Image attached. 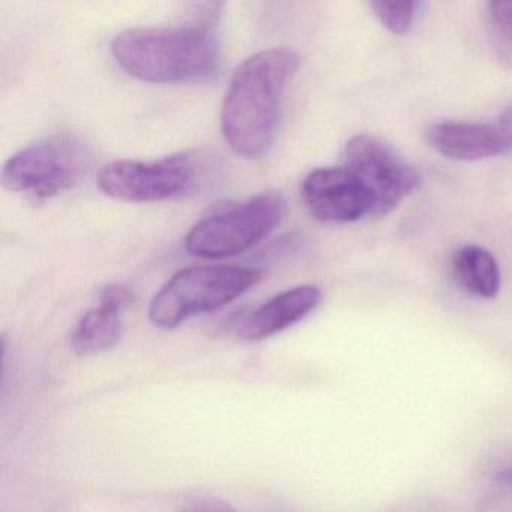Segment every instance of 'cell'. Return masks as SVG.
<instances>
[{
	"label": "cell",
	"mask_w": 512,
	"mask_h": 512,
	"mask_svg": "<svg viewBox=\"0 0 512 512\" xmlns=\"http://www.w3.org/2000/svg\"><path fill=\"white\" fill-rule=\"evenodd\" d=\"M223 4L199 5L194 19L176 26L128 29L116 35L112 55L122 70L149 83L202 82L220 68L218 20Z\"/></svg>",
	"instance_id": "cell-1"
},
{
	"label": "cell",
	"mask_w": 512,
	"mask_h": 512,
	"mask_svg": "<svg viewBox=\"0 0 512 512\" xmlns=\"http://www.w3.org/2000/svg\"><path fill=\"white\" fill-rule=\"evenodd\" d=\"M299 65L301 58L293 50L271 49L236 68L221 109V131L239 157L257 160L274 145L284 92Z\"/></svg>",
	"instance_id": "cell-2"
},
{
	"label": "cell",
	"mask_w": 512,
	"mask_h": 512,
	"mask_svg": "<svg viewBox=\"0 0 512 512\" xmlns=\"http://www.w3.org/2000/svg\"><path fill=\"white\" fill-rule=\"evenodd\" d=\"M259 269L244 266H196L176 272L154 296L149 320L173 329L191 317L220 310L256 286Z\"/></svg>",
	"instance_id": "cell-3"
},
{
	"label": "cell",
	"mask_w": 512,
	"mask_h": 512,
	"mask_svg": "<svg viewBox=\"0 0 512 512\" xmlns=\"http://www.w3.org/2000/svg\"><path fill=\"white\" fill-rule=\"evenodd\" d=\"M280 191H266L247 202L233 203L203 217L185 238V250L206 260L235 257L266 238L286 214Z\"/></svg>",
	"instance_id": "cell-4"
},
{
	"label": "cell",
	"mask_w": 512,
	"mask_h": 512,
	"mask_svg": "<svg viewBox=\"0 0 512 512\" xmlns=\"http://www.w3.org/2000/svg\"><path fill=\"white\" fill-rule=\"evenodd\" d=\"M89 164L91 152L80 137L53 134L14 154L5 163L2 184L8 191L46 202L82 182Z\"/></svg>",
	"instance_id": "cell-5"
},
{
	"label": "cell",
	"mask_w": 512,
	"mask_h": 512,
	"mask_svg": "<svg viewBox=\"0 0 512 512\" xmlns=\"http://www.w3.org/2000/svg\"><path fill=\"white\" fill-rule=\"evenodd\" d=\"M194 163L190 155L176 154L154 163L119 160L98 175V187L121 202L154 203L175 199L190 188Z\"/></svg>",
	"instance_id": "cell-6"
},
{
	"label": "cell",
	"mask_w": 512,
	"mask_h": 512,
	"mask_svg": "<svg viewBox=\"0 0 512 512\" xmlns=\"http://www.w3.org/2000/svg\"><path fill=\"white\" fill-rule=\"evenodd\" d=\"M343 166L373 191L377 200L376 217L394 211L422 184V175L416 167L404 161L388 143L368 134H359L347 142Z\"/></svg>",
	"instance_id": "cell-7"
},
{
	"label": "cell",
	"mask_w": 512,
	"mask_h": 512,
	"mask_svg": "<svg viewBox=\"0 0 512 512\" xmlns=\"http://www.w3.org/2000/svg\"><path fill=\"white\" fill-rule=\"evenodd\" d=\"M301 191L308 212L322 223H353L377 212L373 191L344 166L313 170Z\"/></svg>",
	"instance_id": "cell-8"
},
{
	"label": "cell",
	"mask_w": 512,
	"mask_h": 512,
	"mask_svg": "<svg viewBox=\"0 0 512 512\" xmlns=\"http://www.w3.org/2000/svg\"><path fill=\"white\" fill-rule=\"evenodd\" d=\"M128 287L110 284L98 293V305L83 314L71 334V347L77 355H98L118 344L122 334L121 313L133 302Z\"/></svg>",
	"instance_id": "cell-9"
},
{
	"label": "cell",
	"mask_w": 512,
	"mask_h": 512,
	"mask_svg": "<svg viewBox=\"0 0 512 512\" xmlns=\"http://www.w3.org/2000/svg\"><path fill=\"white\" fill-rule=\"evenodd\" d=\"M322 301V292L313 284H302L278 293L251 311L239 322L238 337L245 341H262L301 322Z\"/></svg>",
	"instance_id": "cell-10"
},
{
	"label": "cell",
	"mask_w": 512,
	"mask_h": 512,
	"mask_svg": "<svg viewBox=\"0 0 512 512\" xmlns=\"http://www.w3.org/2000/svg\"><path fill=\"white\" fill-rule=\"evenodd\" d=\"M425 140L437 154L454 161L485 160L512 151L496 124L439 122L425 131Z\"/></svg>",
	"instance_id": "cell-11"
},
{
	"label": "cell",
	"mask_w": 512,
	"mask_h": 512,
	"mask_svg": "<svg viewBox=\"0 0 512 512\" xmlns=\"http://www.w3.org/2000/svg\"><path fill=\"white\" fill-rule=\"evenodd\" d=\"M454 274L458 283L479 298L491 299L500 290V269L490 251L478 245H466L455 251Z\"/></svg>",
	"instance_id": "cell-12"
},
{
	"label": "cell",
	"mask_w": 512,
	"mask_h": 512,
	"mask_svg": "<svg viewBox=\"0 0 512 512\" xmlns=\"http://www.w3.org/2000/svg\"><path fill=\"white\" fill-rule=\"evenodd\" d=\"M488 35L494 55L512 68V0L487 5Z\"/></svg>",
	"instance_id": "cell-13"
},
{
	"label": "cell",
	"mask_w": 512,
	"mask_h": 512,
	"mask_svg": "<svg viewBox=\"0 0 512 512\" xmlns=\"http://www.w3.org/2000/svg\"><path fill=\"white\" fill-rule=\"evenodd\" d=\"M371 10L380 23L392 34L403 35L412 28L413 19H415V2H406V0H377L371 2Z\"/></svg>",
	"instance_id": "cell-14"
},
{
	"label": "cell",
	"mask_w": 512,
	"mask_h": 512,
	"mask_svg": "<svg viewBox=\"0 0 512 512\" xmlns=\"http://www.w3.org/2000/svg\"><path fill=\"white\" fill-rule=\"evenodd\" d=\"M179 512H238V509L217 497H200L182 506Z\"/></svg>",
	"instance_id": "cell-15"
},
{
	"label": "cell",
	"mask_w": 512,
	"mask_h": 512,
	"mask_svg": "<svg viewBox=\"0 0 512 512\" xmlns=\"http://www.w3.org/2000/svg\"><path fill=\"white\" fill-rule=\"evenodd\" d=\"M496 125L499 127V130L502 131L505 139L508 140L509 145L512 146V103L500 113Z\"/></svg>",
	"instance_id": "cell-16"
},
{
	"label": "cell",
	"mask_w": 512,
	"mask_h": 512,
	"mask_svg": "<svg viewBox=\"0 0 512 512\" xmlns=\"http://www.w3.org/2000/svg\"><path fill=\"white\" fill-rule=\"evenodd\" d=\"M497 479L502 482H506V484H512V469L505 470V472L500 473L497 476Z\"/></svg>",
	"instance_id": "cell-17"
}]
</instances>
